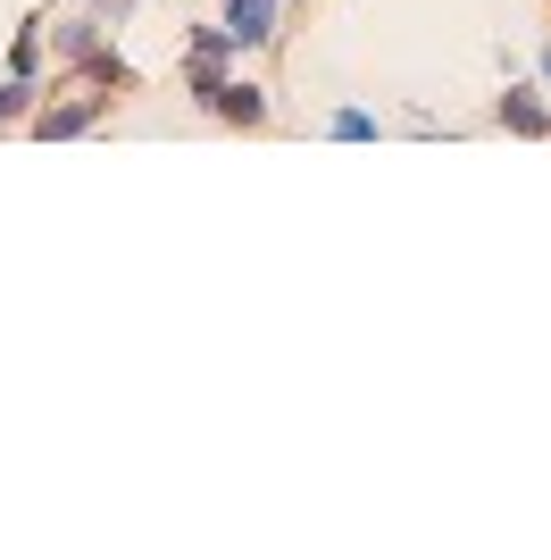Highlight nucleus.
I'll use <instances>...</instances> for the list:
<instances>
[{"label":"nucleus","instance_id":"f257e3e1","mask_svg":"<svg viewBox=\"0 0 551 560\" xmlns=\"http://www.w3.org/2000/svg\"><path fill=\"white\" fill-rule=\"evenodd\" d=\"M117 117V93H101V84H84V75H59L43 93V109L25 117V135L34 142H84V135H101Z\"/></svg>","mask_w":551,"mask_h":560},{"label":"nucleus","instance_id":"f03ea898","mask_svg":"<svg viewBox=\"0 0 551 560\" xmlns=\"http://www.w3.org/2000/svg\"><path fill=\"white\" fill-rule=\"evenodd\" d=\"M484 126H493V135H518V142H551V84L509 68V84L484 101Z\"/></svg>","mask_w":551,"mask_h":560},{"label":"nucleus","instance_id":"7ed1b4c3","mask_svg":"<svg viewBox=\"0 0 551 560\" xmlns=\"http://www.w3.org/2000/svg\"><path fill=\"white\" fill-rule=\"evenodd\" d=\"M201 117H209V126H226V135H268V126H276V84H259L251 68H234Z\"/></svg>","mask_w":551,"mask_h":560},{"label":"nucleus","instance_id":"20e7f679","mask_svg":"<svg viewBox=\"0 0 551 560\" xmlns=\"http://www.w3.org/2000/svg\"><path fill=\"white\" fill-rule=\"evenodd\" d=\"M101 43H117L109 9H84V0H68V9H50V68H84Z\"/></svg>","mask_w":551,"mask_h":560},{"label":"nucleus","instance_id":"39448f33","mask_svg":"<svg viewBox=\"0 0 551 560\" xmlns=\"http://www.w3.org/2000/svg\"><path fill=\"white\" fill-rule=\"evenodd\" d=\"M218 18H226V25H234V43L259 59V50L284 43V25H293V0H218Z\"/></svg>","mask_w":551,"mask_h":560},{"label":"nucleus","instance_id":"423d86ee","mask_svg":"<svg viewBox=\"0 0 551 560\" xmlns=\"http://www.w3.org/2000/svg\"><path fill=\"white\" fill-rule=\"evenodd\" d=\"M0 68L43 84V68H50V9H25V18H17V34H9V50H0Z\"/></svg>","mask_w":551,"mask_h":560},{"label":"nucleus","instance_id":"0eeeda50","mask_svg":"<svg viewBox=\"0 0 551 560\" xmlns=\"http://www.w3.org/2000/svg\"><path fill=\"white\" fill-rule=\"evenodd\" d=\"M226 75H234V59H209V50H176V93L192 101V109H209Z\"/></svg>","mask_w":551,"mask_h":560},{"label":"nucleus","instance_id":"6e6552de","mask_svg":"<svg viewBox=\"0 0 551 560\" xmlns=\"http://www.w3.org/2000/svg\"><path fill=\"white\" fill-rule=\"evenodd\" d=\"M59 75H84V84H101V93H117V101H126V93H142V68H134V59H126L117 43H101V50L84 59V68H59Z\"/></svg>","mask_w":551,"mask_h":560},{"label":"nucleus","instance_id":"1a4fd4ad","mask_svg":"<svg viewBox=\"0 0 551 560\" xmlns=\"http://www.w3.org/2000/svg\"><path fill=\"white\" fill-rule=\"evenodd\" d=\"M318 135H326V142H385V135H392V117H385V109H360V101H343V109H326V117H318Z\"/></svg>","mask_w":551,"mask_h":560},{"label":"nucleus","instance_id":"9d476101","mask_svg":"<svg viewBox=\"0 0 551 560\" xmlns=\"http://www.w3.org/2000/svg\"><path fill=\"white\" fill-rule=\"evenodd\" d=\"M43 93H50V84H34V75H9V68H0V135H17L25 117L43 109Z\"/></svg>","mask_w":551,"mask_h":560},{"label":"nucleus","instance_id":"9b49d317","mask_svg":"<svg viewBox=\"0 0 551 560\" xmlns=\"http://www.w3.org/2000/svg\"><path fill=\"white\" fill-rule=\"evenodd\" d=\"M401 126H410V135H459V126H443L435 109H401Z\"/></svg>","mask_w":551,"mask_h":560},{"label":"nucleus","instance_id":"f8f14e48","mask_svg":"<svg viewBox=\"0 0 551 560\" xmlns=\"http://www.w3.org/2000/svg\"><path fill=\"white\" fill-rule=\"evenodd\" d=\"M535 75H543V84H551V43H543V50H535Z\"/></svg>","mask_w":551,"mask_h":560},{"label":"nucleus","instance_id":"ddd939ff","mask_svg":"<svg viewBox=\"0 0 551 560\" xmlns=\"http://www.w3.org/2000/svg\"><path fill=\"white\" fill-rule=\"evenodd\" d=\"M301 9H309V0H293V18H301Z\"/></svg>","mask_w":551,"mask_h":560},{"label":"nucleus","instance_id":"4468645a","mask_svg":"<svg viewBox=\"0 0 551 560\" xmlns=\"http://www.w3.org/2000/svg\"><path fill=\"white\" fill-rule=\"evenodd\" d=\"M543 18H551V0H543Z\"/></svg>","mask_w":551,"mask_h":560}]
</instances>
